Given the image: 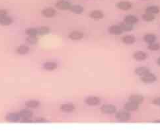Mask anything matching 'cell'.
<instances>
[{
  "mask_svg": "<svg viewBox=\"0 0 160 131\" xmlns=\"http://www.w3.org/2000/svg\"><path fill=\"white\" fill-rule=\"evenodd\" d=\"M115 118L120 123H127L131 119V115L129 111L124 109V110L116 111L115 113Z\"/></svg>",
  "mask_w": 160,
  "mask_h": 131,
  "instance_id": "cell-1",
  "label": "cell"
},
{
  "mask_svg": "<svg viewBox=\"0 0 160 131\" xmlns=\"http://www.w3.org/2000/svg\"><path fill=\"white\" fill-rule=\"evenodd\" d=\"M101 111L105 115H113L117 111V109L114 105L105 104L101 106Z\"/></svg>",
  "mask_w": 160,
  "mask_h": 131,
  "instance_id": "cell-2",
  "label": "cell"
},
{
  "mask_svg": "<svg viewBox=\"0 0 160 131\" xmlns=\"http://www.w3.org/2000/svg\"><path fill=\"white\" fill-rule=\"evenodd\" d=\"M158 77L157 76L155 75L153 73H147L146 75L140 77V80L142 82H143L144 84H153V83L157 81Z\"/></svg>",
  "mask_w": 160,
  "mask_h": 131,
  "instance_id": "cell-3",
  "label": "cell"
},
{
  "mask_svg": "<svg viewBox=\"0 0 160 131\" xmlns=\"http://www.w3.org/2000/svg\"><path fill=\"white\" fill-rule=\"evenodd\" d=\"M85 103L89 106H97L101 103V99L97 96H89L85 99Z\"/></svg>",
  "mask_w": 160,
  "mask_h": 131,
  "instance_id": "cell-4",
  "label": "cell"
},
{
  "mask_svg": "<svg viewBox=\"0 0 160 131\" xmlns=\"http://www.w3.org/2000/svg\"><path fill=\"white\" fill-rule=\"evenodd\" d=\"M72 4L66 0H60L56 3V7L60 10H70L72 7Z\"/></svg>",
  "mask_w": 160,
  "mask_h": 131,
  "instance_id": "cell-5",
  "label": "cell"
},
{
  "mask_svg": "<svg viewBox=\"0 0 160 131\" xmlns=\"http://www.w3.org/2000/svg\"><path fill=\"white\" fill-rule=\"evenodd\" d=\"M21 119L19 114L17 113H10L6 117V120L9 123H17Z\"/></svg>",
  "mask_w": 160,
  "mask_h": 131,
  "instance_id": "cell-6",
  "label": "cell"
},
{
  "mask_svg": "<svg viewBox=\"0 0 160 131\" xmlns=\"http://www.w3.org/2000/svg\"><path fill=\"white\" fill-rule=\"evenodd\" d=\"M108 31L111 34H113V35H116L119 36L122 34L123 33V30L121 29L119 25H112L111 27H109V29H108Z\"/></svg>",
  "mask_w": 160,
  "mask_h": 131,
  "instance_id": "cell-7",
  "label": "cell"
},
{
  "mask_svg": "<svg viewBox=\"0 0 160 131\" xmlns=\"http://www.w3.org/2000/svg\"><path fill=\"white\" fill-rule=\"evenodd\" d=\"M128 101L138 105H141L144 101V97L143 95L140 94H132L128 97Z\"/></svg>",
  "mask_w": 160,
  "mask_h": 131,
  "instance_id": "cell-8",
  "label": "cell"
},
{
  "mask_svg": "<svg viewBox=\"0 0 160 131\" xmlns=\"http://www.w3.org/2000/svg\"><path fill=\"white\" fill-rule=\"evenodd\" d=\"M116 7L122 11H128L132 8V3L127 1H121L116 4Z\"/></svg>",
  "mask_w": 160,
  "mask_h": 131,
  "instance_id": "cell-9",
  "label": "cell"
},
{
  "mask_svg": "<svg viewBox=\"0 0 160 131\" xmlns=\"http://www.w3.org/2000/svg\"><path fill=\"white\" fill-rule=\"evenodd\" d=\"M132 57L136 61H143L148 58V54L144 51H136L132 54Z\"/></svg>",
  "mask_w": 160,
  "mask_h": 131,
  "instance_id": "cell-10",
  "label": "cell"
},
{
  "mask_svg": "<svg viewBox=\"0 0 160 131\" xmlns=\"http://www.w3.org/2000/svg\"><path fill=\"white\" fill-rule=\"evenodd\" d=\"M139 107H140V105H138L135 103L128 101V102H127L124 104V109L125 110H127L129 112H132V111H137L138 109H139Z\"/></svg>",
  "mask_w": 160,
  "mask_h": 131,
  "instance_id": "cell-11",
  "label": "cell"
},
{
  "mask_svg": "<svg viewBox=\"0 0 160 131\" xmlns=\"http://www.w3.org/2000/svg\"><path fill=\"white\" fill-rule=\"evenodd\" d=\"M150 72V69L145 66H140V67H137L135 69V73L136 76L139 77H142L145 75H146L147 73H148Z\"/></svg>",
  "mask_w": 160,
  "mask_h": 131,
  "instance_id": "cell-12",
  "label": "cell"
},
{
  "mask_svg": "<svg viewBox=\"0 0 160 131\" xmlns=\"http://www.w3.org/2000/svg\"><path fill=\"white\" fill-rule=\"evenodd\" d=\"M104 13L100 10H93L89 14V17L95 20H100L104 17Z\"/></svg>",
  "mask_w": 160,
  "mask_h": 131,
  "instance_id": "cell-13",
  "label": "cell"
},
{
  "mask_svg": "<svg viewBox=\"0 0 160 131\" xmlns=\"http://www.w3.org/2000/svg\"><path fill=\"white\" fill-rule=\"evenodd\" d=\"M84 34L81 31H73L69 34V38L71 39L72 41H80L84 38Z\"/></svg>",
  "mask_w": 160,
  "mask_h": 131,
  "instance_id": "cell-14",
  "label": "cell"
},
{
  "mask_svg": "<svg viewBox=\"0 0 160 131\" xmlns=\"http://www.w3.org/2000/svg\"><path fill=\"white\" fill-rule=\"evenodd\" d=\"M121 40H122V42L125 44V45H133L136 42V38L135 36L132 35V34H127V35L123 37Z\"/></svg>",
  "mask_w": 160,
  "mask_h": 131,
  "instance_id": "cell-15",
  "label": "cell"
},
{
  "mask_svg": "<svg viewBox=\"0 0 160 131\" xmlns=\"http://www.w3.org/2000/svg\"><path fill=\"white\" fill-rule=\"evenodd\" d=\"M56 14V11L53 7H47L42 11V15L48 18L54 17Z\"/></svg>",
  "mask_w": 160,
  "mask_h": 131,
  "instance_id": "cell-16",
  "label": "cell"
},
{
  "mask_svg": "<svg viewBox=\"0 0 160 131\" xmlns=\"http://www.w3.org/2000/svg\"><path fill=\"white\" fill-rule=\"evenodd\" d=\"M75 106L73 103H65L62 104L61 106H60V110L63 112L66 113H70L75 110Z\"/></svg>",
  "mask_w": 160,
  "mask_h": 131,
  "instance_id": "cell-17",
  "label": "cell"
},
{
  "mask_svg": "<svg viewBox=\"0 0 160 131\" xmlns=\"http://www.w3.org/2000/svg\"><path fill=\"white\" fill-rule=\"evenodd\" d=\"M19 114L22 119H31L33 117V113L31 110H29V109H23V110L19 111Z\"/></svg>",
  "mask_w": 160,
  "mask_h": 131,
  "instance_id": "cell-18",
  "label": "cell"
},
{
  "mask_svg": "<svg viewBox=\"0 0 160 131\" xmlns=\"http://www.w3.org/2000/svg\"><path fill=\"white\" fill-rule=\"evenodd\" d=\"M58 67V64L55 62H46L43 64V68L47 71H53Z\"/></svg>",
  "mask_w": 160,
  "mask_h": 131,
  "instance_id": "cell-19",
  "label": "cell"
},
{
  "mask_svg": "<svg viewBox=\"0 0 160 131\" xmlns=\"http://www.w3.org/2000/svg\"><path fill=\"white\" fill-rule=\"evenodd\" d=\"M144 41L149 45V44L156 42L157 36L155 35V34H153V33H148V34H146L144 35Z\"/></svg>",
  "mask_w": 160,
  "mask_h": 131,
  "instance_id": "cell-20",
  "label": "cell"
},
{
  "mask_svg": "<svg viewBox=\"0 0 160 131\" xmlns=\"http://www.w3.org/2000/svg\"><path fill=\"white\" fill-rule=\"evenodd\" d=\"M124 21L126 22V23H127L128 24L135 25V24H136L138 23V17L135 15H128L124 17Z\"/></svg>",
  "mask_w": 160,
  "mask_h": 131,
  "instance_id": "cell-21",
  "label": "cell"
},
{
  "mask_svg": "<svg viewBox=\"0 0 160 131\" xmlns=\"http://www.w3.org/2000/svg\"><path fill=\"white\" fill-rule=\"evenodd\" d=\"M13 23V19L11 17L8 16L7 15L0 17V25L3 26L10 25Z\"/></svg>",
  "mask_w": 160,
  "mask_h": 131,
  "instance_id": "cell-22",
  "label": "cell"
},
{
  "mask_svg": "<svg viewBox=\"0 0 160 131\" xmlns=\"http://www.w3.org/2000/svg\"><path fill=\"white\" fill-rule=\"evenodd\" d=\"M120 27L122 29V30H123V32H130L132 31V30L134 29V25L128 24L126 22H122L119 24Z\"/></svg>",
  "mask_w": 160,
  "mask_h": 131,
  "instance_id": "cell-23",
  "label": "cell"
},
{
  "mask_svg": "<svg viewBox=\"0 0 160 131\" xmlns=\"http://www.w3.org/2000/svg\"><path fill=\"white\" fill-rule=\"evenodd\" d=\"M70 10L76 14H81L84 11V8L80 5H72Z\"/></svg>",
  "mask_w": 160,
  "mask_h": 131,
  "instance_id": "cell-24",
  "label": "cell"
},
{
  "mask_svg": "<svg viewBox=\"0 0 160 131\" xmlns=\"http://www.w3.org/2000/svg\"><path fill=\"white\" fill-rule=\"evenodd\" d=\"M146 12L149 13V14H151L156 15V14H158L160 12V9L159 7L156 6H151L146 9Z\"/></svg>",
  "mask_w": 160,
  "mask_h": 131,
  "instance_id": "cell-25",
  "label": "cell"
},
{
  "mask_svg": "<svg viewBox=\"0 0 160 131\" xmlns=\"http://www.w3.org/2000/svg\"><path fill=\"white\" fill-rule=\"evenodd\" d=\"M29 51V48L27 45H24L19 46L16 50V52L17 53L21 55L26 54L27 53H28Z\"/></svg>",
  "mask_w": 160,
  "mask_h": 131,
  "instance_id": "cell-26",
  "label": "cell"
},
{
  "mask_svg": "<svg viewBox=\"0 0 160 131\" xmlns=\"http://www.w3.org/2000/svg\"><path fill=\"white\" fill-rule=\"evenodd\" d=\"M37 30H38V35L39 36H44L50 33V29L48 27H46V26L37 28Z\"/></svg>",
  "mask_w": 160,
  "mask_h": 131,
  "instance_id": "cell-27",
  "label": "cell"
},
{
  "mask_svg": "<svg viewBox=\"0 0 160 131\" xmlns=\"http://www.w3.org/2000/svg\"><path fill=\"white\" fill-rule=\"evenodd\" d=\"M25 105L30 109H35L40 105V102L37 100H29L25 103Z\"/></svg>",
  "mask_w": 160,
  "mask_h": 131,
  "instance_id": "cell-28",
  "label": "cell"
},
{
  "mask_svg": "<svg viewBox=\"0 0 160 131\" xmlns=\"http://www.w3.org/2000/svg\"><path fill=\"white\" fill-rule=\"evenodd\" d=\"M142 19L146 22H152L155 19V15L146 12L144 14L142 15Z\"/></svg>",
  "mask_w": 160,
  "mask_h": 131,
  "instance_id": "cell-29",
  "label": "cell"
},
{
  "mask_svg": "<svg viewBox=\"0 0 160 131\" xmlns=\"http://www.w3.org/2000/svg\"><path fill=\"white\" fill-rule=\"evenodd\" d=\"M148 49L151 51H158L160 49V44L156 42L149 44L148 46Z\"/></svg>",
  "mask_w": 160,
  "mask_h": 131,
  "instance_id": "cell-30",
  "label": "cell"
},
{
  "mask_svg": "<svg viewBox=\"0 0 160 131\" xmlns=\"http://www.w3.org/2000/svg\"><path fill=\"white\" fill-rule=\"evenodd\" d=\"M25 33L28 36L38 35V30L36 28H28L25 30Z\"/></svg>",
  "mask_w": 160,
  "mask_h": 131,
  "instance_id": "cell-31",
  "label": "cell"
},
{
  "mask_svg": "<svg viewBox=\"0 0 160 131\" xmlns=\"http://www.w3.org/2000/svg\"><path fill=\"white\" fill-rule=\"evenodd\" d=\"M27 41L31 45H35L38 42V38L37 36H29L27 38Z\"/></svg>",
  "mask_w": 160,
  "mask_h": 131,
  "instance_id": "cell-32",
  "label": "cell"
},
{
  "mask_svg": "<svg viewBox=\"0 0 160 131\" xmlns=\"http://www.w3.org/2000/svg\"><path fill=\"white\" fill-rule=\"evenodd\" d=\"M49 121L45 119V118H39V119H37L35 121H34V123H49Z\"/></svg>",
  "mask_w": 160,
  "mask_h": 131,
  "instance_id": "cell-33",
  "label": "cell"
},
{
  "mask_svg": "<svg viewBox=\"0 0 160 131\" xmlns=\"http://www.w3.org/2000/svg\"><path fill=\"white\" fill-rule=\"evenodd\" d=\"M152 103H153L154 105H155L160 106V97L154 99L153 100Z\"/></svg>",
  "mask_w": 160,
  "mask_h": 131,
  "instance_id": "cell-34",
  "label": "cell"
},
{
  "mask_svg": "<svg viewBox=\"0 0 160 131\" xmlns=\"http://www.w3.org/2000/svg\"><path fill=\"white\" fill-rule=\"evenodd\" d=\"M7 15V11L5 9H0V17Z\"/></svg>",
  "mask_w": 160,
  "mask_h": 131,
  "instance_id": "cell-35",
  "label": "cell"
},
{
  "mask_svg": "<svg viewBox=\"0 0 160 131\" xmlns=\"http://www.w3.org/2000/svg\"><path fill=\"white\" fill-rule=\"evenodd\" d=\"M21 123H34V121H32L31 119H22V121H21Z\"/></svg>",
  "mask_w": 160,
  "mask_h": 131,
  "instance_id": "cell-36",
  "label": "cell"
},
{
  "mask_svg": "<svg viewBox=\"0 0 160 131\" xmlns=\"http://www.w3.org/2000/svg\"><path fill=\"white\" fill-rule=\"evenodd\" d=\"M152 123H155V124H160V119L154 120V121L152 122Z\"/></svg>",
  "mask_w": 160,
  "mask_h": 131,
  "instance_id": "cell-37",
  "label": "cell"
},
{
  "mask_svg": "<svg viewBox=\"0 0 160 131\" xmlns=\"http://www.w3.org/2000/svg\"><path fill=\"white\" fill-rule=\"evenodd\" d=\"M157 64L158 66H160V56L157 59Z\"/></svg>",
  "mask_w": 160,
  "mask_h": 131,
  "instance_id": "cell-38",
  "label": "cell"
}]
</instances>
